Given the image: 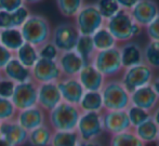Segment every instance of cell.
Returning <instances> with one entry per match:
<instances>
[{"mask_svg": "<svg viewBox=\"0 0 159 146\" xmlns=\"http://www.w3.org/2000/svg\"><path fill=\"white\" fill-rule=\"evenodd\" d=\"M23 39L36 48H40L51 40L52 28L49 21L39 14H30L20 27Z\"/></svg>", "mask_w": 159, "mask_h": 146, "instance_id": "6da1fadb", "label": "cell"}, {"mask_svg": "<svg viewBox=\"0 0 159 146\" xmlns=\"http://www.w3.org/2000/svg\"><path fill=\"white\" fill-rule=\"evenodd\" d=\"M81 116V111L76 105L62 101L47 114V123L53 131H74Z\"/></svg>", "mask_w": 159, "mask_h": 146, "instance_id": "7a4b0ae2", "label": "cell"}, {"mask_svg": "<svg viewBox=\"0 0 159 146\" xmlns=\"http://www.w3.org/2000/svg\"><path fill=\"white\" fill-rule=\"evenodd\" d=\"M104 26L108 29L117 42L129 41L133 37L140 35L142 31V27L134 22L129 11L124 9H121L113 17L106 20Z\"/></svg>", "mask_w": 159, "mask_h": 146, "instance_id": "3957f363", "label": "cell"}, {"mask_svg": "<svg viewBox=\"0 0 159 146\" xmlns=\"http://www.w3.org/2000/svg\"><path fill=\"white\" fill-rule=\"evenodd\" d=\"M103 109L105 111H126L130 106V93L119 80L105 81L101 89Z\"/></svg>", "mask_w": 159, "mask_h": 146, "instance_id": "277c9868", "label": "cell"}, {"mask_svg": "<svg viewBox=\"0 0 159 146\" xmlns=\"http://www.w3.org/2000/svg\"><path fill=\"white\" fill-rule=\"evenodd\" d=\"M105 20L100 14L95 4H84L75 16V26L80 36H92L104 26Z\"/></svg>", "mask_w": 159, "mask_h": 146, "instance_id": "5b68a950", "label": "cell"}, {"mask_svg": "<svg viewBox=\"0 0 159 146\" xmlns=\"http://www.w3.org/2000/svg\"><path fill=\"white\" fill-rule=\"evenodd\" d=\"M91 64L105 78L113 77L119 74L124 69L120 60L119 47H114L111 49L103 51H96Z\"/></svg>", "mask_w": 159, "mask_h": 146, "instance_id": "8992f818", "label": "cell"}, {"mask_svg": "<svg viewBox=\"0 0 159 146\" xmlns=\"http://www.w3.org/2000/svg\"><path fill=\"white\" fill-rule=\"evenodd\" d=\"M154 79L153 69L145 63H141L135 66L125 68L124 75L120 80L122 86L129 93L141 87L151 84Z\"/></svg>", "mask_w": 159, "mask_h": 146, "instance_id": "52a82bcc", "label": "cell"}, {"mask_svg": "<svg viewBox=\"0 0 159 146\" xmlns=\"http://www.w3.org/2000/svg\"><path fill=\"white\" fill-rule=\"evenodd\" d=\"M76 131L81 141H95L104 132L102 113H81Z\"/></svg>", "mask_w": 159, "mask_h": 146, "instance_id": "ba28073f", "label": "cell"}, {"mask_svg": "<svg viewBox=\"0 0 159 146\" xmlns=\"http://www.w3.org/2000/svg\"><path fill=\"white\" fill-rule=\"evenodd\" d=\"M79 33L73 23H62L52 29L51 40L59 52H67L75 50Z\"/></svg>", "mask_w": 159, "mask_h": 146, "instance_id": "9c48e42d", "label": "cell"}, {"mask_svg": "<svg viewBox=\"0 0 159 146\" xmlns=\"http://www.w3.org/2000/svg\"><path fill=\"white\" fill-rule=\"evenodd\" d=\"M32 80L37 84L57 82L62 78L59 64L55 60L40 58L30 68Z\"/></svg>", "mask_w": 159, "mask_h": 146, "instance_id": "30bf717a", "label": "cell"}, {"mask_svg": "<svg viewBox=\"0 0 159 146\" xmlns=\"http://www.w3.org/2000/svg\"><path fill=\"white\" fill-rule=\"evenodd\" d=\"M37 90L38 84L33 80L15 84L10 100L17 112L37 105Z\"/></svg>", "mask_w": 159, "mask_h": 146, "instance_id": "8fae6325", "label": "cell"}, {"mask_svg": "<svg viewBox=\"0 0 159 146\" xmlns=\"http://www.w3.org/2000/svg\"><path fill=\"white\" fill-rule=\"evenodd\" d=\"M129 12L134 22L143 28L159 15V7L155 0H139Z\"/></svg>", "mask_w": 159, "mask_h": 146, "instance_id": "7c38bea8", "label": "cell"}, {"mask_svg": "<svg viewBox=\"0 0 159 146\" xmlns=\"http://www.w3.org/2000/svg\"><path fill=\"white\" fill-rule=\"evenodd\" d=\"M62 102V96L57 82L38 84L37 106L47 114Z\"/></svg>", "mask_w": 159, "mask_h": 146, "instance_id": "4fadbf2b", "label": "cell"}, {"mask_svg": "<svg viewBox=\"0 0 159 146\" xmlns=\"http://www.w3.org/2000/svg\"><path fill=\"white\" fill-rule=\"evenodd\" d=\"M102 120L104 131L111 135L131 130L132 128L126 111H105V113H102Z\"/></svg>", "mask_w": 159, "mask_h": 146, "instance_id": "5bb4252c", "label": "cell"}, {"mask_svg": "<svg viewBox=\"0 0 159 146\" xmlns=\"http://www.w3.org/2000/svg\"><path fill=\"white\" fill-rule=\"evenodd\" d=\"M57 88L62 96V101L69 104L78 106L82 95L84 93V89L79 82L77 77H62L57 82Z\"/></svg>", "mask_w": 159, "mask_h": 146, "instance_id": "9a60e30c", "label": "cell"}, {"mask_svg": "<svg viewBox=\"0 0 159 146\" xmlns=\"http://www.w3.org/2000/svg\"><path fill=\"white\" fill-rule=\"evenodd\" d=\"M15 120L24 130L30 132L40 125L47 123V113L36 105L30 108L19 111L15 117Z\"/></svg>", "mask_w": 159, "mask_h": 146, "instance_id": "2e32d148", "label": "cell"}, {"mask_svg": "<svg viewBox=\"0 0 159 146\" xmlns=\"http://www.w3.org/2000/svg\"><path fill=\"white\" fill-rule=\"evenodd\" d=\"M57 62L62 73V77H77L84 65H87L75 50L60 52Z\"/></svg>", "mask_w": 159, "mask_h": 146, "instance_id": "e0dca14e", "label": "cell"}, {"mask_svg": "<svg viewBox=\"0 0 159 146\" xmlns=\"http://www.w3.org/2000/svg\"><path fill=\"white\" fill-rule=\"evenodd\" d=\"M159 98L152 84L141 87L130 93V104L151 113L157 105Z\"/></svg>", "mask_w": 159, "mask_h": 146, "instance_id": "ac0fdd59", "label": "cell"}, {"mask_svg": "<svg viewBox=\"0 0 159 146\" xmlns=\"http://www.w3.org/2000/svg\"><path fill=\"white\" fill-rule=\"evenodd\" d=\"M0 136L12 146H23L27 143L28 132L17 123L15 119L1 122Z\"/></svg>", "mask_w": 159, "mask_h": 146, "instance_id": "d6986e66", "label": "cell"}, {"mask_svg": "<svg viewBox=\"0 0 159 146\" xmlns=\"http://www.w3.org/2000/svg\"><path fill=\"white\" fill-rule=\"evenodd\" d=\"M77 78L84 91H101L106 81L104 76L92 64L84 65Z\"/></svg>", "mask_w": 159, "mask_h": 146, "instance_id": "ffe728a7", "label": "cell"}, {"mask_svg": "<svg viewBox=\"0 0 159 146\" xmlns=\"http://www.w3.org/2000/svg\"><path fill=\"white\" fill-rule=\"evenodd\" d=\"M2 77L13 81L15 84L32 80L30 69L24 66L15 57H12L1 71Z\"/></svg>", "mask_w": 159, "mask_h": 146, "instance_id": "44dd1931", "label": "cell"}, {"mask_svg": "<svg viewBox=\"0 0 159 146\" xmlns=\"http://www.w3.org/2000/svg\"><path fill=\"white\" fill-rule=\"evenodd\" d=\"M30 15V10L26 6H23L14 12L0 10V30L8 28H20Z\"/></svg>", "mask_w": 159, "mask_h": 146, "instance_id": "7402d4cb", "label": "cell"}, {"mask_svg": "<svg viewBox=\"0 0 159 146\" xmlns=\"http://www.w3.org/2000/svg\"><path fill=\"white\" fill-rule=\"evenodd\" d=\"M119 52L124 68H129L141 63H144L143 49L135 42H126L124 46L119 48Z\"/></svg>", "mask_w": 159, "mask_h": 146, "instance_id": "603a6c76", "label": "cell"}, {"mask_svg": "<svg viewBox=\"0 0 159 146\" xmlns=\"http://www.w3.org/2000/svg\"><path fill=\"white\" fill-rule=\"evenodd\" d=\"M20 28H8L0 30V44L12 53H15L24 43Z\"/></svg>", "mask_w": 159, "mask_h": 146, "instance_id": "cb8c5ba5", "label": "cell"}, {"mask_svg": "<svg viewBox=\"0 0 159 146\" xmlns=\"http://www.w3.org/2000/svg\"><path fill=\"white\" fill-rule=\"evenodd\" d=\"M78 107L81 113L96 112L101 113L103 109V101L100 91H84Z\"/></svg>", "mask_w": 159, "mask_h": 146, "instance_id": "d4e9b609", "label": "cell"}, {"mask_svg": "<svg viewBox=\"0 0 159 146\" xmlns=\"http://www.w3.org/2000/svg\"><path fill=\"white\" fill-rule=\"evenodd\" d=\"M158 132L159 127L154 121L153 117H149L147 120H145L144 122H142L138 127L134 128V133L144 144L157 141Z\"/></svg>", "mask_w": 159, "mask_h": 146, "instance_id": "484cf974", "label": "cell"}, {"mask_svg": "<svg viewBox=\"0 0 159 146\" xmlns=\"http://www.w3.org/2000/svg\"><path fill=\"white\" fill-rule=\"evenodd\" d=\"M52 135L53 130L48 123H44L37 129L28 132L27 142L32 146H50Z\"/></svg>", "mask_w": 159, "mask_h": 146, "instance_id": "4316f807", "label": "cell"}, {"mask_svg": "<svg viewBox=\"0 0 159 146\" xmlns=\"http://www.w3.org/2000/svg\"><path fill=\"white\" fill-rule=\"evenodd\" d=\"M93 46L95 48V51H103L107 49H111L114 47H117V41L113 37L111 33L108 31L105 26L101 27L98 30H96L92 36Z\"/></svg>", "mask_w": 159, "mask_h": 146, "instance_id": "83f0119b", "label": "cell"}, {"mask_svg": "<svg viewBox=\"0 0 159 146\" xmlns=\"http://www.w3.org/2000/svg\"><path fill=\"white\" fill-rule=\"evenodd\" d=\"M14 57L27 68H32L39 60L38 49L30 43L24 42L23 46L14 53Z\"/></svg>", "mask_w": 159, "mask_h": 146, "instance_id": "f1b7e54d", "label": "cell"}, {"mask_svg": "<svg viewBox=\"0 0 159 146\" xmlns=\"http://www.w3.org/2000/svg\"><path fill=\"white\" fill-rule=\"evenodd\" d=\"M75 51L81 57L86 64H91L96 52L91 36H79L77 44L75 47Z\"/></svg>", "mask_w": 159, "mask_h": 146, "instance_id": "f546056e", "label": "cell"}, {"mask_svg": "<svg viewBox=\"0 0 159 146\" xmlns=\"http://www.w3.org/2000/svg\"><path fill=\"white\" fill-rule=\"evenodd\" d=\"M80 141L77 131H53L50 146H77Z\"/></svg>", "mask_w": 159, "mask_h": 146, "instance_id": "4dcf8cb0", "label": "cell"}, {"mask_svg": "<svg viewBox=\"0 0 159 146\" xmlns=\"http://www.w3.org/2000/svg\"><path fill=\"white\" fill-rule=\"evenodd\" d=\"M109 146H145L144 143L136 136L134 131L128 130L121 133L114 134Z\"/></svg>", "mask_w": 159, "mask_h": 146, "instance_id": "1f68e13d", "label": "cell"}, {"mask_svg": "<svg viewBox=\"0 0 159 146\" xmlns=\"http://www.w3.org/2000/svg\"><path fill=\"white\" fill-rule=\"evenodd\" d=\"M60 13L65 17H75L84 6V0H55Z\"/></svg>", "mask_w": 159, "mask_h": 146, "instance_id": "d6a6232c", "label": "cell"}, {"mask_svg": "<svg viewBox=\"0 0 159 146\" xmlns=\"http://www.w3.org/2000/svg\"><path fill=\"white\" fill-rule=\"evenodd\" d=\"M143 61L152 69L159 68V41H149L143 50Z\"/></svg>", "mask_w": 159, "mask_h": 146, "instance_id": "836d02e7", "label": "cell"}, {"mask_svg": "<svg viewBox=\"0 0 159 146\" xmlns=\"http://www.w3.org/2000/svg\"><path fill=\"white\" fill-rule=\"evenodd\" d=\"M94 4L105 21L113 17L114 15L117 14L121 10V8L116 0H98Z\"/></svg>", "mask_w": 159, "mask_h": 146, "instance_id": "e575fe53", "label": "cell"}, {"mask_svg": "<svg viewBox=\"0 0 159 146\" xmlns=\"http://www.w3.org/2000/svg\"><path fill=\"white\" fill-rule=\"evenodd\" d=\"M126 112L132 128L138 127L139 125H141L145 120H147L149 117H152V114L149 112H146L142 108H139V107L133 106V105H130L126 109Z\"/></svg>", "mask_w": 159, "mask_h": 146, "instance_id": "d590c367", "label": "cell"}, {"mask_svg": "<svg viewBox=\"0 0 159 146\" xmlns=\"http://www.w3.org/2000/svg\"><path fill=\"white\" fill-rule=\"evenodd\" d=\"M16 114L17 111L10 98L0 96V122L13 120L16 117Z\"/></svg>", "mask_w": 159, "mask_h": 146, "instance_id": "8d00e7d4", "label": "cell"}, {"mask_svg": "<svg viewBox=\"0 0 159 146\" xmlns=\"http://www.w3.org/2000/svg\"><path fill=\"white\" fill-rule=\"evenodd\" d=\"M38 54L40 58H46V60H55L57 61L60 52L55 46L51 41L44 43L40 48H38Z\"/></svg>", "mask_w": 159, "mask_h": 146, "instance_id": "74e56055", "label": "cell"}, {"mask_svg": "<svg viewBox=\"0 0 159 146\" xmlns=\"http://www.w3.org/2000/svg\"><path fill=\"white\" fill-rule=\"evenodd\" d=\"M15 84L11 80L7 79L4 77H1L0 79V96L6 98H11L14 91Z\"/></svg>", "mask_w": 159, "mask_h": 146, "instance_id": "f35d334b", "label": "cell"}, {"mask_svg": "<svg viewBox=\"0 0 159 146\" xmlns=\"http://www.w3.org/2000/svg\"><path fill=\"white\" fill-rule=\"evenodd\" d=\"M23 6H25L24 0H0V10L7 12H14Z\"/></svg>", "mask_w": 159, "mask_h": 146, "instance_id": "ab89813d", "label": "cell"}, {"mask_svg": "<svg viewBox=\"0 0 159 146\" xmlns=\"http://www.w3.org/2000/svg\"><path fill=\"white\" fill-rule=\"evenodd\" d=\"M151 41H159V15L145 27Z\"/></svg>", "mask_w": 159, "mask_h": 146, "instance_id": "60d3db41", "label": "cell"}, {"mask_svg": "<svg viewBox=\"0 0 159 146\" xmlns=\"http://www.w3.org/2000/svg\"><path fill=\"white\" fill-rule=\"evenodd\" d=\"M12 57H14V53H12L11 51H9L8 49L0 44V71L4 68V66L8 64L9 61Z\"/></svg>", "mask_w": 159, "mask_h": 146, "instance_id": "b9f144b4", "label": "cell"}, {"mask_svg": "<svg viewBox=\"0 0 159 146\" xmlns=\"http://www.w3.org/2000/svg\"><path fill=\"white\" fill-rule=\"evenodd\" d=\"M116 1L118 2V4H119L121 9L130 11L134 6H135V3L139 1V0H116Z\"/></svg>", "mask_w": 159, "mask_h": 146, "instance_id": "7bdbcfd3", "label": "cell"}, {"mask_svg": "<svg viewBox=\"0 0 159 146\" xmlns=\"http://www.w3.org/2000/svg\"><path fill=\"white\" fill-rule=\"evenodd\" d=\"M77 146H102L98 141H81L80 140L78 142Z\"/></svg>", "mask_w": 159, "mask_h": 146, "instance_id": "ee69618b", "label": "cell"}, {"mask_svg": "<svg viewBox=\"0 0 159 146\" xmlns=\"http://www.w3.org/2000/svg\"><path fill=\"white\" fill-rule=\"evenodd\" d=\"M151 84H152L154 91H155V93L157 94V96H158V98H159V77L155 78V79H153V81H152Z\"/></svg>", "mask_w": 159, "mask_h": 146, "instance_id": "f6af8a7d", "label": "cell"}, {"mask_svg": "<svg viewBox=\"0 0 159 146\" xmlns=\"http://www.w3.org/2000/svg\"><path fill=\"white\" fill-rule=\"evenodd\" d=\"M152 117H153L154 121L157 123L158 127H159V106L157 107V108L154 109V113L152 114Z\"/></svg>", "mask_w": 159, "mask_h": 146, "instance_id": "bcb514c9", "label": "cell"}, {"mask_svg": "<svg viewBox=\"0 0 159 146\" xmlns=\"http://www.w3.org/2000/svg\"><path fill=\"white\" fill-rule=\"evenodd\" d=\"M0 146H12V145H11L10 143L7 142L2 136H0Z\"/></svg>", "mask_w": 159, "mask_h": 146, "instance_id": "7dc6e473", "label": "cell"}, {"mask_svg": "<svg viewBox=\"0 0 159 146\" xmlns=\"http://www.w3.org/2000/svg\"><path fill=\"white\" fill-rule=\"evenodd\" d=\"M42 0H24L25 3H28V4H34V3H38V2H41Z\"/></svg>", "mask_w": 159, "mask_h": 146, "instance_id": "c3c4849f", "label": "cell"}, {"mask_svg": "<svg viewBox=\"0 0 159 146\" xmlns=\"http://www.w3.org/2000/svg\"><path fill=\"white\" fill-rule=\"evenodd\" d=\"M157 142L159 143V132H158V136H157Z\"/></svg>", "mask_w": 159, "mask_h": 146, "instance_id": "681fc988", "label": "cell"}, {"mask_svg": "<svg viewBox=\"0 0 159 146\" xmlns=\"http://www.w3.org/2000/svg\"><path fill=\"white\" fill-rule=\"evenodd\" d=\"M1 77H2V75H1V71H0V79H1Z\"/></svg>", "mask_w": 159, "mask_h": 146, "instance_id": "f907efd6", "label": "cell"}, {"mask_svg": "<svg viewBox=\"0 0 159 146\" xmlns=\"http://www.w3.org/2000/svg\"><path fill=\"white\" fill-rule=\"evenodd\" d=\"M0 127H1V122H0Z\"/></svg>", "mask_w": 159, "mask_h": 146, "instance_id": "816d5d0a", "label": "cell"}]
</instances>
